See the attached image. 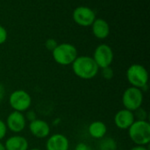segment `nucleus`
<instances>
[{
    "mask_svg": "<svg viewBox=\"0 0 150 150\" xmlns=\"http://www.w3.org/2000/svg\"><path fill=\"white\" fill-rule=\"evenodd\" d=\"M71 65L74 74L82 80L94 79L99 71L92 57L89 56H78Z\"/></svg>",
    "mask_w": 150,
    "mask_h": 150,
    "instance_id": "1",
    "label": "nucleus"
},
{
    "mask_svg": "<svg viewBox=\"0 0 150 150\" xmlns=\"http://www.w3.org/2000/svg\"><path fill=\"white\" fill-rule=\"evenodd\" d=\"M130 140L135 146H148L150 142V124L148 120H135L127 129Z\"/></svg>",
    "mask_w": 150,
    "mask_h": 150,
    "instance_id": "2",
    "label": "nucleus"
},
{
    "mask_svg": "<svg viewBox=\"0 0 150 150\" xmlns=\"http://www.w3.org/2000/svg\"><path fill=\"white\" fill-rule=\"evenodd\" d=\"M126 77L130 87L137 88L142 90L148 87L149 82V72L147 69L140 64L131 65L126 72Z\"/></svg>",
    "mask_w": 150,
    "mask_h": 150,
    "instance_id": "3",
    "label": "nucleus"
},
{
    "mask_svg": "<svg viewBox=\"0 0 150 150\" xmlns=\"http://www.w3.org/2000/svg\"><path fill=\"white\" fill-rule=\"evenodd\" d=\"M52 56L55 63L60 65H69L78 57L76 48L71 43H60L52 51Z\"/></svg>",
    "mask_w": 150,
    "mask_h": 150,
    "instance_id": "4",
    "label": "nucleus"
},
{
    "mask_svg": "<svg viewBox=\"0 0 150 150\" xmlns=\"http://www.w3.org/2000/svg\"><path fill=\"white\" fill-rule=\"evenodd\" d=\"M9 104L14 111L24 113L31 108L32 97L25 90L17 89L11 93L9 96Z\"/></svg>",
    "mask_w": 150,
    "mask_h": 150,
    "instance_id": "5",
    "label": "nucleus"
},
{
    "mask_svg": "<svg viewBox=\"0 0 150 150\" xmlns=\"http://www.w3.org/2000/svg\"><path fill=\"white\" fill-rule=\"evenodd\" d=\"M143 99L144 95L142 89L129 87L124 91L122 95V104L124 109L134 112L142 106Z\"/></svg>",
    "mask_w": 150,
    "mask_h": 150,
    "instance_id": "6",
    "label": "nucleus"
},
{
    "mask_svg": "<svg viewBox=\"0 0 150 150\" xmlns=\"http://www.w3.org/2000/svg\"><path fill=\"white\" fill-rule=\"evenodd\" d=\"M113 57L114 55H113L112 49L105 43L99 44L95 49L92 57L93 60L95 61V63L97 64L99 69L111 66L113 61Z\"/></svg>",
    "mask_w": 150,
    "mask_h": 150,
    "instance_id": "7",
    "label": "nucleus"
},
{
    "mask_svg": "<svg viewBox=\"0 0 150 150\" xmlns=\"http://www.w3.org/2000/svg\"><path fill=\"white\" fill-rule=\"evenodd\" d=\"M72 17L74 21L81 27H90L96 19L94 11L87 6L76 7L72 13Z\"/></svg>",
    "mask_w": 150,
    "mask_h": 150,
    "instance_id": "8",
    "label": "nucleus"
},
{
    "mask_svg": "<svg viewBox=\"0 0 150 150\" xmlns=\"http://www.w3.org/2000/svg\"><path fill=\"white\" fill-rule=\"evenodd\" d=\"M26 119L24 113L12 111L5 120L7 129L12 132L13 133H19L23 132L26 126Z\"/></svg>",
    "mask_w": 150,
    "mask_h": 150,
    "instance_id": "9",
    "label": "nucleus"
},
{
    "mask_svg": "<svg viewBox=\"0 0 150 150\" xmlns=\"http://www.w3.org/2000/svg\"><path fill=\"white\" fill-rule=\"evenodd\" d=\"M28 128L32 135L37 139L47 138L51 132V128L48 123L40 118H36L35 120L30 122Z\"/></svg>",
    "mask_w": 150,
    "mask_h": 150,
    "instance_id": "10",
    "label": "nucleus"
},
{
    "mask_svg": "<svg viewBox=\"0 0 150 150\" xmlns=\"http://www.w3.org/2000/svg\"><path fill=\"white\" fill-rule=\"evenodd\" d=\"M135 121L133 111L127 109H121L114 116V124L120 130H127Z\"/></svg>",
    "mask_w": 150,
    "mask_h": 150,
    "instance_id": "11",
    "label": "nucleus"
},
{
    "mask_svg": "<svg viewBox=\"0 0 150 150\" xmlns=\"http://www.w3.org/2000/svg\"><path fill=\"white\" fill-rule=\"evenodd\" d=\"M47 150H69V141L62 133H54L47 137Z\"/></svg>",
    "mask_w": 150,
    "mask_h": 150,
    "instance_id": "12",
    "label": "nucleus"
},
{
    "mask_svg": "<svg viewBox=\"0 0 150 150\" xmlns=\"http://www.w3.org/2000/svg\"><path fill=\"white\" fill-rule=\"evenodd\" d=\"M91 27L93 35L98 39H105L110 34V26L104 19H96Z\"/></svg>",
    "mask_w": 150,
    "mask_h": 150,
    "instance_id": "13",
    "label": "nucleus"
},
{
    "mask_svg": "<svg viewBox=\"0 0 150 150\" xmlns=\"http://www.w3.org/2000/svg\"><path fill=\"white\" fill-rule=\"evenodd\" d=\"M5 150H28V141L21 135H12L9 137L4 143Z\"/></svg>",
    "mask_w": 150,
    "mask_h": 150,
    "instance_id": "14",
    "label": "nucleus"
},
{
    "mask_svg": "<svg viewBox=\"0 0 150 150\" xmlns=\"http://www.w3.org/2000/svg\"><path fill=\"white\" fill-rule=\"evenodd\" d=\"M88 133L93 139L101 140L105 137L107 133V126L103 121H93L88 126Z\"/></svg>",
    "mask_w": 150,
    "mask_h": 150,
    "instance_id": "15",
    "label": "nucleus"
},
{
    "mask_svg": "<svg viewBox=\"0 0 150 150\" xmlns=\"http://www.w3.org/2000/svg\"><path fill=\"white\" fill-rule=\"evenodd\" d=\"M117 141L111 137H104L98 143L99 150H117Z\"/></svg>",
    "mask_w": 150,
    "mask_h": 150,
    "instance_id": "16",
    "label": "nucleus"
},
{
    "mask_svg": "<svg viewBox=\"0 0 150 150\" xmlns=\"http://www.w3.org/2000/svg\"><path fill=\"white\" fill-rule=\"evenodd\" d=\"M134 114L135 120L144 121V120H147V118H148V113L144 109H142V107H141L138 110H136L135 111H134Z\"/></svg>",
    "mask_w": 150,
    "mask_h": 150,
    "instance_id": "17",
    "label": "nucleus"
},
{
    "mask_svg": "<svg viewBox=\"0 0 150 150\" xmlns=\"http://www.w3.org/2000/svg\"><path fill=\"white\" fill-rule=\"evenodd\" d=\"M101 73H102L103 78L105 80H111L114 77V72H113V69L111 66L103 68Z\"/></svg>",
    "mask_w": 150,
    "mask_h": 150,
    "instance_id": "18",
    "label": "nucleus"
},
{
    "mask_svg": "<svg viewBox=\"0 0 150 150\" xmlns=\"http://www.w3.org/2000/svg\"><path fill=\"white\" fill-rule=\"evenodd\" d=\"M58 44H59V43H58L54 39H53V38H49V39H47V40L45 42V47H46V49H47V50L51 51V52L57 47Z\"/></svg>",
    "mask_w": 150,
    "mask_h": 150,
    "instance_id": "19",
    "label": "nucleus"
},
{
    "mask_svg": "<svg viewBox=\"0 0 150 150\" xmlns=\"http://www.w3.org/2000/svg\"><path fill=\"white\" fill-rule=\"evenodd\" d=\"M7 131H8V129H7L5 122L0 118V141H2L4 138H5V136L7 134Z\"/></svg>",
    "mask_w": 150,
    "mask_h": 150,
    "instance_id": "20",
    "label": "nucleus"
},
{
    "mask_svg": "<svg viewBox=\"0 0 150 150\" xmlns=\"http://www.w3.org/2000/svg\"><path fill=\"white\" fill-rule=\"evenodd\" d=\"M25 112H26V113L24 114V115H25V118L26 121L32 122V121H33V120H35V119L37 118V116H36V113H35L34 111H33V110H28V111H26Z\"/></svg>",
    "mask_w": 150,
    "mask_h": 150,
    "instance_id": "21",
    "label": "nucleus"
},
{
    "mask_svg": "<svg viewBox=\"0 0 150 150\" xmlns=\"http://www.w3.org/2000/svg\"><path fill=\"white\" fill-rule=\"evenodd\" d=\"M7 36H8V34H7L6 29L3 26L0 25V45L6 42Z\"/></svg>",
    "mask_w": 150,
    "mask_h": 150,
    "instance_id": "22",
    "label": "nucleus"
},
{
    "mask_svg": "<svg viewBox=\"0 0 150 150\" xmlns=\"http://www.w3.org/2000/svg\"><path fill=\"white\" fill-rule=\"evenodd\" d=\"M74 150H93V149L84 142H79Z\"/></svg>",
    "mask_w": 150,
    "mask_h": 150,
    "instance_id": "23",
    "label": "nucleus"
},
{
    "mask_svg": "<svg viewBox=\"0 0 150 150\" xmlns=\"http://www.w3.org/2000/svg\"><path fill=\"white\" fill-rule=\"evenodd\" d=\"M4 94H5L4 87L3 86V84H1V83H0V101L4 97Z\"/></svg>",
    "mask_w": 150,
    "mask_h": 150,
    "instance_id": "24",
    "label": "nucleus"
},
{
    "mask_svg": "<svg viewBox=\"0 0 150 150\" xmlns=\"http://www.w3.org/2000/svg\"><path fill=\"white\" fill-rule=\"evenodd\" d=\"M129 150H149L148 148H147V146H134V147H133L131 149Z\"/></svg>",
    "mask_w": 150,
    "mask_h": 150,
    "instance_id": "25",
    "label": "nucleus"
},
{
    "mask_svg": "<svg viewBox=\"0 0 150 150\" xmlns=\"http://www.w3.org/2000/svg\"><path fill=\"white\" fill-rule=\"evenodd\" d=\"M0 150H5V147H4V144L0 141Z\"/></svg>",
    "mask_w": 150,
    "mask_h": 150,
    "instance_id": "26",
    "label": "nucleus"
},
{
    "mask_svg": "<svg viewBox=\"0 0 150 150\" xmlns=\"http://www.w3.org/2000/svg\"><path fill=\"white\" fill-rule=\"evenodd\" d=\"M28 150H42V149H37V148H33V149H28Z\"/></svg>",
    "mask_w": 150,
    "mask_h": 150,
    "instance_id": "27",
    "label": "nucleus"
},
{
    "mask_svg": "<svg viewBox=\"0 0 150 150\" xmlns=\"http://www.w3.org/2000/svg\"><path fill=\"white\" fill-rule=\"evenodd\" d=\"M69 150H71V149H69Z\"/></svg>",
    "mask_w": 150,
    "mask_h": 150,
    "instance_id": "28",
    "label": "nucleus"
}]
</instances>
